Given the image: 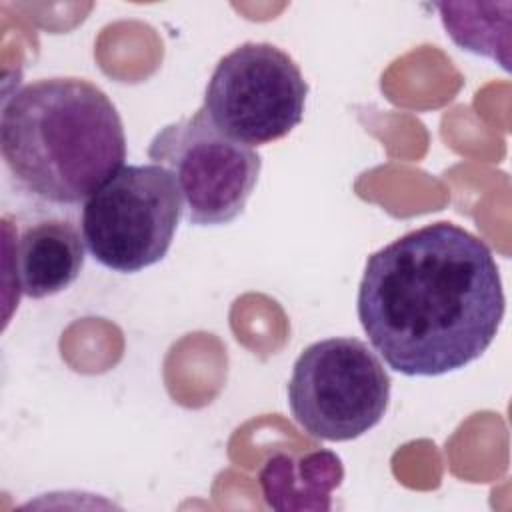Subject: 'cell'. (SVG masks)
Returning a JSON list of instances; mask_svg holds the SVG:
<instances>
[{
    "label": "cell",
    "instance_id": "1",
    "mask_svg": "<svg viewBox=\"0 0 512 512\" xmlns=\"http://www.w3.org/2000/svg\"><path fill=\"white\" fill-rule=\"evenodd\" d=\"M356 310L392 370L440 376L480 358L496 338L504 316L500 270L472 232L426 224L368 256Z\"/></svg>",
    "mask_w": 512,
    "mask_h": 512
},
{
    "label": "cell",
    "instance_id": "2",
    "mask_svg": "<svg viewBox=\"0 0 512 512\" xmlns=\"http://www.w3.org/2000/svg\"><path fill=\"white\" fill-rule=\"evenodd\" d=\"M0 150L26 192L78 204L124 166L126 136L104 90L58 76L28 82L4 98Z\"/></svg>",
    "mask_w": 512,
    "mask_h": 512
},
{
    "label": "cell",
    "instance_id": "3",
    "mask_svg": "<svg viewBox=\"0 0 512 512\" xmlns=\"http://www.w3.org/2000/svg\"><path fill=\"white\" fill-rule=\"evenodd\" d=\"M390 400V376L358 338H324L298 356L288 406L298 426L326 442H346L374 428Z\"/></svg>",
    "mask_w": 512,
    "mask_h": 512
},
{
    "label": "cell",
    "instance_id": "4",
    "mask_svg": "<svg viewBox=\"0 0 512 512\" xmlns=\"http://www.w3.org/2000/svg\"><path fill=\"white\" fill-rule=\"evenodd\" d=\"M184 212L174 176L158 164H128L82 208L90 256L114 272H140L170 250Z\"/></svg>",
    "mask_w": 512,
    "mask_h": 512
},
{
    "label": "cell",
    "instance_id": "5",
    "mask_svg": "<svg viewBox=\"0 0 512 512\" xmlns=\"http://www.w3.org/2000/svg\"><path fill=\"white\" fill-rule=\"evenodd\" d=\"M306 94L308 84L292 56L270 42H244L218 60L202 110L222 134L260 146L302 122Z\"/></svg>",
    "mask_w": 512,
    "mask_h": 512
},
{
    "label": "cell",
    "instance_id": "6",
    "mask_svg": "<svg viewBox=\"0 0 512 512\" xmlns=\"http://www.w3.org/2000/svg\"><path fill=\"white\" fill-rule=\"evenodd\" d=\"M148 158L174 176L184 216L196 226H220L240 216L262 168L258 152L222 134L202 108L160 128Z\"/></svg>",
    "mask_w": 512,
    "mask_h": 512
},
{
    "label": "cell",
    "instance_id": "7",
    "mask_svg": "<svg viewBox=\"0 0 512 512\" xmlns=\"http://www.w3.org/2000/svg\"><path fill=\"white\" fill-rule=\"evenodd\" d=\"M16 284L28 298L66 290L84 266V238L68 220H44L22 230L16 252Z\"/></svg>",
    "mask_w": 512,
    "mask_h": 512
},
{
    "label": "cell",
    "instance_id": "8",
    "mask_svg": "<svg viewBox=\"0 0 512 512\" xmlns=\"http://www.w3.org/2000/svg\"><path fill=\"white\" fill-rule=\"evenodd\" d=\"M344 476L342 460L330 452L276 454L260 470L264 500L276 510H330V492Z\"/></svg>",
    "mask_w": 512,
    "mask_h": 512
},
{
    "label": "cell",
    "instance_id": "9",
    "mask_svg": "<svg viewBox=\"0 0 512 512\" xmlns=\"http://www.w3.org/2000/svg\"><path fill=\"white\" fill-rule=\"evenodd\" d=\"M436 8L454 44L510 70V2H440Z\"/></svg>",
    "mask_w": 512,
    "mask_h": 512
}]
</instances>
